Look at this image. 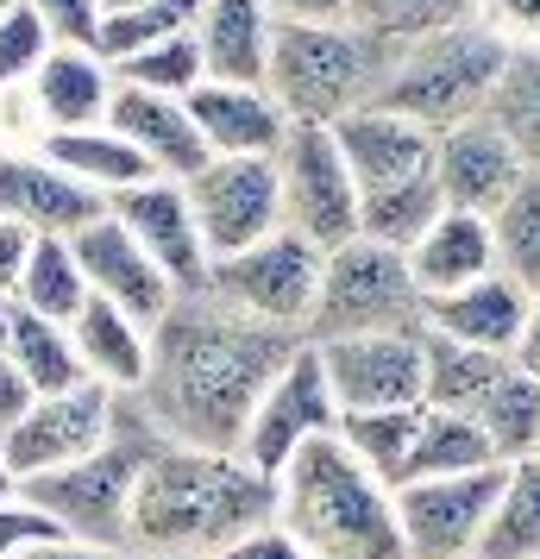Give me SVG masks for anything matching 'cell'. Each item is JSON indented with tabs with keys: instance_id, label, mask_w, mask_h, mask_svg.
<instances>
[{
	"instance_id": "1",
	"label": "cell",
	"mask_w": 540,
	"mask_h": 559,
	"mask_svg": "<svg viewBox=\"0 0 540 559\" xmlns=\"http://www.w3.org/2000/svg\"><path fill=\"white\" fill-rule=\"evenodd\" d=\"M302 333L245 321L239 308L214 302L207 289L177 296L152 328V365L132 390L164 440L239 453V433L252 421L257 396L289 365Z\"/></svg>"
},
{
	"instance_id": "2",
	"label": "cell",
	"mask_w": 540,
	"mask_h": 559,
	"mask_svg": "<svg viewBox=\"0 0 540 559\" xmlns=\"http://www.w3.org/2000/svg\"><path fill=\"white\" fill-rule=\"evenodd\" d=\"M277 522V478L239 453L164 440L132 490V559H220L239 534Z\"/></svg>"
},
{
	"instance_id": "3",
	"label": "cell",
	"mask_w": 540,
	"mask_h": 559,
	"mask_svg": "<svg viewBox=\"0 0 540 559\" xmlns=\"http://www.w3.org/2000/svg\"><path fill=\"white\" fill-rule=\"evenodd\" d=\"M277 522L314 559H409L396 528V490L371 478L339 447V433L309 440L277 472Z\"/></svg>"
},
{
	"instance_id": "4",
	"label": "cell",
	"mask_w": 540,
	"mask_h": 559,
	"mask_svg": "<svg viewBox=\"0 0 540 559\" xmlns=\"http://www.w3.org/2000/svg\"><path fill=\"white\" fill-rule=\"evenodd\" d=\"M157 447H164V433H157V421L145 415V403H139L132 390H113V428H107V447H95V453L76 459V465H57V472L26 478L20 497L45 509L70 540L127 547L132 490H139V472H145V459H152Z\"/></svg>"
},
{
	"instance_id": "5",
	"label": "cell",
	"mask_w": 540,
	"mask_h": 559,
	"mask_svg": "<svg viewBox=\"0 0 540 559\" xmlns=\"http://www.w3.org/2000/svg\"><path fill=\"white\" fill-rule=\"evenodd\" d=\"M503 57H509V45L484 20L428 32L415 45H389L377 107H389V114H403V120H415L428 132H446L459 120H471V114H484V95L496 82V70H503Z\"/></svg>"
},
{
	"instance_id": "6",
	"label": "cell",
	"mask_w": 540,
	"mask_h": 559,
	"mask_svg": "<svg viewBox=\"0 0 540 559\" xmlns=\"http://www.w3.org/2000/svg\"><path fill=\"white\" fill-rule=\"evenodd\" d=\"M384 63H389V45H377L352 20H339V26H277L264 88L277 95L289 120L334 127V120L377 102Z\"/></svg>"
},
{
	"instance_id": "7",
	"label": "cell",
	"mask_w": 540,
	"mask_h": 559,
	"mask_svg": "<svg viewBox=\"0 0 540 559\" xmlns=\"http://www.w3.org/2000/svg\"><path fill=\"white\" fill-rule=\"evenodd\" d=\"M421 328V289L403 252L346 239L321 258V289L309 308V340H352V333H415Z\"/></svg>"
},
{
	"instance_id": "8",
	"label": "cell",
	"mask_w": 540,
	"mask_h": 559,
	"mask_svg": "<svg viewBox=\"0 0 540 559\" xmlns=\"http://www.w3.org/2000/svg\"><path fill=\"white\" fill-rule=\"evenodd\" d=\"M271 164H277V227L309 239L314 252H334L346 239H359V182L339 157L334 127L289 120Z\"/></svg>"
},
{
	"instance_id": "9",
	"label": "cell",
	"mask_w": 540,
	"mask_h": 559,
	"mask_svg": "<svg viewBox=\"0 0 540 559\" xmlns=\"http://www.w3.org/2000/svg\"><path fill=\"white\" fill-rule=\"evenodd\" d=\"M321 258L309 239L296 233H271L245 252H227L207 264V296L214 302L239 308L245 321H264V328H289L309 340V308H314V289H321Z\"/></svg>"
},
{
	"instance_id": "10",
	"label": "cell",
	"mask_w": 540,
	"mask_h": 559,
	"mask_svg": "<svg viewBox=\"0 0 540 559\" xmlns=\"http://www.w3.org/2000/svg\"><path fill=\"white\" fill-rule=\"evenodd\" d=\"M334 428H339V403H334V390H327L321 353L302 340V346L289 353V365L271 378V390L257 396L252 421L239 433V459L257 465L264 478H277L309 440H321V433H334Z\"/></svg>"
},
{
	"instance_id": "11",
	"label": "cell",
	"mask_w": 540,
	"mask_h": 559,
	"mask_svg": "<svg viewBox=\"0 0 540 559\" xmlns=\"http://www.w3.org/2000/svg\"><path fill=\"white\" fill-rule=\"evenodd\" d=\"M189 214L202 227L207 258L245 252L277 233V164L271 157H207L195 177L182 182Z\"/></svg>"
},
{
	"instance_id": "12",
	"label": "cell",
	"mask_w": 540,
	"mask_h": 559,
	"mask_svg": "<svg viewBox=\"0 0 540 559\" xmlns=\"http://www.w3.org/2000/svg\"><path fill=\"white\" fill-rule=\"evenodd\" d=\"M503 465L465 472V478H415L396 484V528L409 559H478V534L490 522Z\"/></svg>"
},
{
	"instance_id": "13",
	"label": "cell",
	"mask_w": 540,
	"mask_h": 559,
	"mask_svg": "<svg viewBox=\"0 0 540 559\" xmlns=\"http://www.w3.org/2000/svg\"><path fill=\"white\" fill-rule=\"evenodd\" d=\"M113 428V390L107 383H76V390H57V396H32V408L0 433V447L13 459L20 484L57 465H76L95 447H107Z\"/></svg>"
},
{
	"instance_id": "14",
	"label": "cell",
	"mask_w": 540,
	"mask_h": 559,
	"mask_svg": "<svg viewBox=\"0 0 540 559\" xmlns=\"http://www.w3.org/2000/svg\"><path fill=\"white\" fill-rule=\"evenodd\" d=\"M421 333H352L314 346L339 415L352 408H421Z\"/></svg>"
},
{
	"instance_id": "15",
	"label": "cell",
	"mask_w": 540,
	"mask_h": 559,
	"mask_svg": "<svg viewBox=\"0 0 540 559\" xmlns=\"http://www.w3.org/2000/svg\"><path fill=\"white\" fill-rule=\"evenodd\" d=\"M107 214L145 246V258L170 277L177 296L207 289V264H214V258H207V246H202V227H195V214H189L182 182H170V177L132 182V189H120V195L107 202Z\"/></svg>"
},
{
	"instance_id": "16",
	"label": "cell",
	"mask_w": 540,
	"mask_h": 559,
	"mask_svg": "<svg viewBox=\"0 0 540 559\" xmlns=\"http://www.w3.org/2000/svg\"><path fill=\"white\" fill-rule=\"evenodd\" d=\"M107 202L88 195L82 182H70L38 145H0V221L26 227L32 239L51 233V239H70L88 221H101Z\"/></svg>"
},
{
	"instance_id": "17",
	"label": "cell",
	"mask_w": 540,
	"mask_h": 559,
	"mask_svg": "<svg viewBox=\"0 0 540 559\" xmlns=\"http://www.w3.org/2000/svg\"><path fill=\"white\" fill-rule=\"evenodd\" d=\"M528 177V164L509 152V139L490 127L484 114H471L459 127L434 132V182L440 202L465 207V214H496L503 195Z\"/></svg>"
},
{
	"instance_id": "18",
	"label": "cell",
	"mask_w": 540,
	"mask_h": 559,
	"mask_svg": "<svg viewBox=\"0 0 540 559\" xmlns=\"http://www.w3.org/2000/svg\"><path fill=\"white\" fill-rule=\"evenodd\" d=\"M70 246H76V264H82V277H88V296L127 308L132 321L157 328V314L177 302L170 277L145 258V246H139L113 214H101V221H88L82 233H70Z\"/></svg>"
},
{
	"instance_id": "19",
	"label": "cell",
	"mask_w": 540,
	"mask_h": 559,
	"mask_svg": "<svg viewBox=\"0 0 540 559\" xmlns=\"http://www.w3.org/2000/svg\"><path fill=\"white\" fill-rule=\"evenodd\" d=\"M107 127L152 164V177L189 182L207 164V139L195 132V114H189L182 95H152V88H127L120 82L113 107H107Z\"/></svg>"
},
{
	"instance_id": "20",
	"label": "cell",
	"mask_w": 540,
	"mask_h": 559,
	"mask_svg": "<svg viewBox=\"0 0 540 559\" xmlns=\"http://www.w3.org/2000/svg\"><path fill=\"white\" fill-rule=\"evenodd\" d=\"M334 139H339V157L359 182V195L371 189H389V182H409V177H428L434 170V132L389 114V107H359L334 120Z\"/></svg>"
},
{
	"instance_id": "21",
	"label": "cell",
	"mask_w": 540,
	"mask_h": 559,
	"mask_svg": "<svg viewBox=\"0 0 540 559\" xmlns=\"http://www.w3.org/2000/svg\"><path fill=\"white\" fill-rule=\"evenodd\" d=\"M189 114H195V132L207 139V157H277L289 132L277 95L252 88V82H202L189 95Z\"/></svg>"
},
{
	"instance_id": "22",
	"label": "cell",
	"mask_w": 540,
	"mask_h": 559,
	"mask_svg": "<svg viewBox=\"0 0 540 559\" xmlns=\"http://www.w3.org/2000/svg\"><path fill=\"white\" fill-rule=\"evenodd\" d=\"M26 88L45 132H76V127H101L107 120L120 76H113V63L95 45H51Z\"/></svg>"
},
{
	"instance_id": "23",
	"label": "cell",
	"mask_w": 540,
	"mask_h": 559,
	"mask_svg": "<svg viewBox=\"0 0 540 559\" xmlns=\"http://www.w3.org/2000/svg\"><path fill=\"white\" fill-rule=\"evenodd\" d=\"M521 321H528V289H515L509 277H478L465 289H446V296H428L421 302V328L446 333L459 346H478V353H515L521 340Z\"/></svg>"
},
{
	"instance_id": "24",
	"label": "cell",
	"mask_w": 540,
	"mask_h": 559,
	"mask_svg": "<svg viewBox=\"0 0 540 559\" xmlns=\"http://www.w3.org/2000/svg\"><path fill=\"white\" fill-rule=\"evenodd\" d=\"M195 45H202L207 82H252V88H264V76H271V45H277V20H271L264 0H202Z\"/></svg>"
},
{
	"instance_id": "25",
	"label": "cell",
	"mask_w": 540,
	"mask_h": 559,
	"mask_svg": "<svg viewBox=\"0 0 540 559\" xmlns=\"http://www.w3.org/2000/svg\"><path fill=\"white\" fill-rule=\"evenodd\" d=\"M415 289L421 302L428 296H446V289H465L496 271V246H490V214H465V207H446L434 227L415 239L409 252Z\"/></svg>"
},
{
	"instance_id": "26",
	"label": "cell",
	"mask_w": 540,
	"mask_h": 559,
	"mask_svg": "<svg viewBox=\"0 0 540 559\" xmlns=\"http://www.w3.org/2000/svg\"><path fill=\"white\" fill-rule=\"evenodd\" d=\"M70 340H76L82 378L107 383V390H139L145 383V365H152V328L132 321L127 308L88 296L82 314L70 321Z\"/></svg>"
},
{
	"instance_id": "27",
	"label": "cell",
	"mask_w": 540,
	"mask_h": 559,
	"mask_svg": "<svg viewBox=\"0 0 540 559\" xmlns=\"http://www.w3.org/2000/svg\"><path fill=\"white\" fill-rule=\"evenodd\" d=\"M38 152L51 157L70 182H82L88 195H101V202H113L120 189H132V182L152 177V164L132 152L107 120H101V127H76V132H45V145H38Z\"/></svg>"
},
{
	"instance_id": "28",
	"label": "cell",
	"mask_w": 540,
	"mask_h": 559,
	"mask_svg": "<svg viewBox=\"0 0 540 559\" xmlns=\"http://www.w3.org/2000/svg\"><path fill=\"white\" fill-rule=\"evenodd\" d=\"M503 371H509L503 353H478V346H459L446 333H421V408L471 415Z\"/></svg>"
},
{
	"instance_id": "29",
	"label": "cell",
	"mask_w": 540,
	"mask_h": 559,
	"mask_svg": "<svg viewBox=\"0 0 540 559\" xmlns=\"http://www.w3.org/2000/svg\"><path fill=\"white\" fill-rule=\"evenodd\" d=\"M484 120L509 139V152L528 170H540V51L535 45H509V57H503V70H496V82L484 95Z\"/></svg>"
},
{
	"instance_id": "30",
	"label": "cell",
	"mask_w": 540,
	"mask_h": 559,
	"mask_svg": "<svg viewBox=\"0 0 540 559\" xmlns=\"http://www.w3.org/2000/svg\"><path fill=\"white\" fill-rule=\"evenodd\" d=\"M82 302H88V277H82L76 264V246L70 239H51V233H38L32 239L26 264H20V283H13V308H26V314H45V321H76Z\"/></svg>"
},
{
	"instance_id": "31",
	"label": "cell",
	"mask_w": 540,
	"mask_h": 559,
	"mask_svg": "<svg viewBox=\"0 0 540 559\" xmlns=\"http://www.w3.org/2000/svg\"><path fill=\"white\" fill-rule=\"evenodd\" d=\"M484 465H503L490 433L471 421V415H453V408H421V433H415V453L403 484L415 478H465V472H484Z\"/></svg>"
},
{
	"instance_id": "32",
	"label": "cell",
	"mask_w": 540,
	"mask_h": 559,
	"mask_svg": "<svg viewBox=\"0 0 540 559\" xmlns=\"http://www.w3.org/2000/svg\"><path fill=\"white\" fill-rule=\"evenodd\" d=\"M440 214H446V202H440V182H434V170H428V177H409V182H389V189L359 195V239L409 258L415 239L434 227Z\"/></svg>"
},
{
	"instance_id": "33",
	"label": "cell",
	"mask_w": 540,
	"mask_h": 559,
	"mask_svg": "<svg viewBox=\"0 0 540 559\" xmlns=\"http://www.w3.org/2000/svg\"><path fill=\"white\" fill-rule=\"evenodd\" d=\"M478 559H540V465H503L490 522L478 534Z\"/></svg>"
},
{
	"instance_id": "34",
	"label": "cell",
	"mask_w": 540,
	"mask_h": 559,
	"mask_svg": "<svg viewBox=\"0 0 540 559\" xmlns=\"http://www.w3.org/2000/svg\"><path fill=\"white\" fill-rule=\"evenodd\" d=\"M7 358L20 365V378L32 383V396H57V390L88 383L70 328L63 321H45V314H26V308H13V321H7Z\"/></svg>"
},
{
	"instance_id": "35",
	"label": "cell",
	"mask_w": 540,
	"mask_h": 559,
	"mask_svg": "<svg viewBox=\"0 0 540 559\" xmlns=\"http://www.w3.org/2000/svg\"><path fill=\"white\" fill-rule=\"evenodd\" d=\"M334 433L371 478H384L389 490H396L403 472H409L415 433H421V408H352V415H339Z\"/></svg>"
},
{
	"instance_id": "36",
	"label": "cell",
	"mask_w": 540,
	"mask_h": 559,
	"mask_svg": "<svg viewBox=\"0 0 540 559\" xmlns=\"http://www.w3.org/2000/svg\"><path fill=\"white\" fill-rule=\"evenodd\" d=\"M471 421L490 433V447H496L503 465H521L540 440V378L509 358V371L490 383V396L471 408Z\"/></svg>"
},
{
	"instance_id": "37",
	"label": "cell",
	"mask_w": 540,
	"mask_h": 559,
	"mask_svg": "<svg viewBox=\"0 0 540 559\" xmlns=\"http://www.w3.org/2000/svg\"><path fill=\"white\" fill-rule=\"evenodd\" d=\"M490 246H496V277L540 296V170H528L490 214Z\"/></svg>"
},
{
	"instance_id": "38",
	"label": "cell",
	"mask_w": 540,
	"mask_h": 559,
	"mask_svg": "<svg viewBox=\"0 0 540 559\" xmlns=\"http://www.w3.org/2000/svg\"><path fill=\"white\" fill-rule=\"evenodd\" d=\"M346 20L359 32H371L377 45H415V38H428V32L478 20V0H352Z\"/></svg>"
},
{
	"instance_id": "39",
	"label": "cell",
	"mask_w": 540,
	"mask_h": 559,
	"mask_svg": "<svg viewBox=\"0 0 540 559\" xmlns=\"http://www.w3.org/2000/svg\"><path fill=\"white\" fill-rule=\"evenodd\" d=\"M195 13H202V0H139V7L101 13L95 51H101L107 63H120V57L145 51V45H164V38H177V32H195Z\"/></svg>"
},
{
	"instance_id": "40",
	"label": "cell",
	"mask_w": 540,
	"mask_h": 559,
	"mask_svg": "<svg viewBox=\"0 0 540 559\" xmlns=\"http://www.w3.org/2000/svg\"><path fill=\"white\" fill-rule=\"evenodd\" d=\"M113 76L127 82V88H152V95H182V102H189L207 82V63H202L195 32H177V38H164V45H145V51L120 57Z\"/></svg>"
},
{
	"instance_id": "41",
	"label": "cell",
	"mask_w": 540,
	"mask_h": 559,
	"mask_svg": "<svg viewBox=\"0 0 540 559\" xmlns=\"http://www.w3.org/2000/svg\"><path fill=\"white\" fill-rule=\"evenodd\" d=\"M45 51H51V32L38 26L20 0H7L0 7V88L32 82V70L45 63Z\"/></svg>"
},
{
	"instance_id": "42",
	"label": "cell",
	"mask_w": 540,
	"mask_h": 559,
	"mask_svg": "<svg viewBox=\"0 0 540 559\" xmlns=\"http://www.w3.org/2000/svg\"><path fill=\"white\" fill-rule=\"evenodd\" d=\"M20 7L51 32V45H95L101 38V0H20Z\"/></svg>"
},
{
	"instance_id": "43",
	"label": "cell",
	"mask_w": 540,
	"mask_h": 559,
	"mask_svg": "<svg viewBox=\"0 0 540 559\" xmlns=\"http://www.w3.org/2000/svg\"><path fill=\"white\" fill-rule=\"evenodd\" d=\"M51 534H63V528H57L38 503H26V497H0V559L26 554V547H38V540H51Z\"/></svg>"
},
{
	"instance_id": "44",
	"label": "cell",
	"mask_w": 540,
	"mask_h": 559,
	"mask_svg": "<svg viewBox=\"0 0 540 559\" xmlns=\"http://www.w3.org/2000/svg\"><path fill=\"white\" fill-rule=\"evenodd\" d=\"M478 20L503 45H535L540 51V0H478Z\"/></svg>"
},
{
	"instance_id": "45",
	"label": "cell",
	"mask_w": 540,
	"mask_h": 559,
	"mask_svg": "<svg viewBox=\"0 0 540 559\" xmlns=\"http://www.w3.org/2000/svg\"><path fill=\"white\" fill-rule=\"evenodd\" d=\"M220 559H314V554L284 528V522H264V528L239 534V540H232V547H227Z\"/></svg>"
},
{
	"instance_id": "46",
	"label": "cell",
	"mask_w": 540,
	"mask_h": 559,
	"mask_svg": "<svg viewBox=\"0 0 540 559\" xmlns=\"http://www.w3.org/2000/svg\"><path fill=\"white\" fill-rule=\"evenodd\" d=\"M277 26H339L352 13V0H264Z\"/></svg>"
},
{
	"instance_id": "47",
	"label": "cell",
	"mask_w": 540,
	"mask_h": 559,
	"mask_svg": "<svg viewBox=\"0 0 540 559\" xmlns=\"http://www.w3.org/2000/svg\"><path fill=\"white\" fill-rule=\"evenodd\" d=\"M13 559H132L127 547H95V540H70V534H51V540H38L26 554Z\"/></svg>"
},
{
	"instance_id": "48",
	"label": "cell",
	"mask_w": 540,
	"mask_h": 559,
	"mask_svg": "<svg viewBox=\"0 0 540 559\" xmlns=\"http://www.w3.org/2000/svg\"><path fill=\"white\" fill-rule=\"evenodd\" d=\"M32 252V233L13 227V221H0V296L13 302V283H20V264Z\"/></svg>"
},
{
	"instance_id": "49",
	"label": "cell",
	"mask_w": 540,
	"mask_h": 559,
	"mask_svg": "<svg viewBox=\"0 0 540 559\" xmlns=\"http://www.w3.org/2000/svg\"><path fill=\"white\" fill-rule=\"evenodd\" d=\"M26 408H32V383L20 378V365H13V358L0 353V433L13 428Z\"/></svg>"
},
{
	"instance_id": "50",
	"label": "cell",
	"mask_w": 540,
	"mask_h": 559,
	"mask_svg": "<svg viewBox=\"0 0 540 559\" xmlns=\"http://www.w3.org/2000/svg\"><path fill=\"white\" fill-rule=\"evenodd\" d=\"M515 365L540 378V296H528V321H521V340H515Z\"/></svg>"
},
{
	"instance_id": "51",
	"label": "cell",
	"mask_w": 540,
	"mask_h": 559,
	"mask_svg": "<svg viewBox=\"0 0 540 559\" xmlns=\"http://www.w3.org/2000/svg\"><path fill=\"white\" fill-rule=\"evenodd\" d=\"M0 497H20V472H13V459L0 447Z\"/></svg>"
},
{
	"instance_id": "52",
	"label": "cell",
	"mask_w": 540,
	"mask_h": 559,
	"mask_svg": "<svg viewBox=\"0 0 540 559\" xmlns=\"http://www.w3.org/2000/svg\"><path fill=\"white\" fill-rule=\"evenodd\" d=\"M7 321H13V302L0 296V353H7Z\"/></svg>"
},
{
	"instance_id": "53",
	"label": "cell",
	"mask_w": 540,
	"mask_h": 559,
	"mask_svg": "<svg viewBox=\"0 0 540 559\" xmlns=\"http://www.w3.org/2000/svg\"><path fill=\"white\" fill-rule=\"evenodd\" d=\"M120 7H139V0H101V13H120Z\"/></svg>"
},
{
	"instance_id": "54",
	"label": "cell",
	"mask_w": 540,
	"mask_h": 559,
	"mask_svg": "<svg viewBox=\"0 0 540 559\" xmlns=\"http://www.w3.org/2000/svg\"><path fill=\"white\" fill-rule=\"evenodd\" d=\"M528 459H535V465H540V440H535V453H528Z\"/></svg>"
},
{
	"instance_id": "55",
	"label": "cell",
	"mask_w": 540,
	"mask_h": 559,
	"mask_svg": "<svg viewBox=\"0 0 540 559\" xmlns=\"http://www.w3.org/2000/svg\"><path fill=\"white\" fill-rule=\"evenodd\" d=\"M0 7H7V0H0Z\"/></svg>"
}]
</instances>
